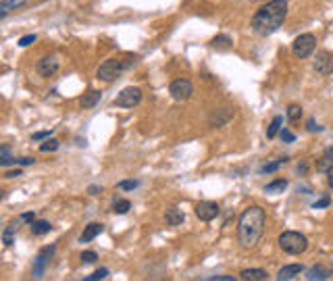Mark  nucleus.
<instances>
[{"instance_id": "nucleus-1", "label": "nucleus", "mask_w": 333, "mask_h": 281, "mask_svg": "<svg viewBox=\"0 0 333 281\" xmlns=\"http://www.w3.org/2000/svg\"><path fill=\"white\" fill-rule=\"evenodd\" d=\"M287 17V3L285 0H271L265 7H261L252 17V29L258 36L275 33Z\"/></svg>"}, {"instance_id": "nucleus-2", "label": "nucleus", "mask_w": 333, "mask_h": 281, "mask_svg": "<svg viewBox=\"0 0 333 281\" xmlns=\"http://www.w3.org/2000/svg\"><path fill=\"white\" fill-rule=\"evenodd\" d=\"M267 213L261 206H248L238 221V239L244 248H254L265 233Z\"/></svg>"}, {"instance_id": "nucleus-3", "label": "nucleus", "mask_w": 333, "mask_h": 281, "mask_svg": "<svg viewBox=\"0 0 333 281\" xmlns=\"http://www.w3.org/2000/svg\"><path fill=\"white\" fill-rule=\"evenodd\" d=\"M135 63H138V54H131V52H125L121 56H115V58H108V61H104L100 67H98L96 71V77L100 79V82H115L117 77H119L123 71L131 69Z\"/></svg>"}, {"instance_id": "nucleus-4", "label": "nucleus", "mask_w": 333, "mask_h": 281, "mask_svg": "<svg viewBox=\"0 0 333 281\" xmlns=\"http://www.w3.org/2000/svg\"><path fill=\"white\" fill-rule=\"evenodd\" d=\"M279 248L287 254H302L308 248V239L298 231H283L279 235Z\"/></svg>"}, {"instance_id": "nucleus-5", "label": "nucleus", "mask_w": 333, "mask_h": 281, "mask_svg": "<svg viewBox=\"0 0 333 281\" xmlns=\"http://www.w3.org/2000/svg\"><path fill=\"white\" fill-rule=\"evenodd\" d=\"M317 48V40L312 33H302L298 36L296 40H293V44H291V50L293 54H296L298 58H308L312 52H315Z\"/></svg>"}, {"instance_id": "nucleus-6", "label": "nucleus", "mask_w": 333, "mask_h": 281, "mask_svg": "<svg viewBox=\"0 0 333 281\" xmlns=\"http://www.w3.org/2000/svg\"><path fill=\"white\" fill-rule=\"evenodd\" d=\"M140 102H142V90L140 88H125L115 98V107H119V109H133Z\"/></svg>"}, {"instance_id": "nucleus-7", "label": "nucleus", "mask_w": 333, "mask_h": 281, "mask_svg": "<svg viewBox=\"0 0 333 281\" xmlns=\"http://www.w3.org/2000/svg\"><path fill=\"white\" fill-rule=\"evenodd\" d=\"M169 92H171L173 100L183 102V100H188L194 94V84L190 82V79H175V82L169 86Z\"/></svg>"}, {"instance_id": "nucleus-8", "label": "nucleus", "mask_w": 333, "mask_h": 281, "mask_svg": "<svg viewBox=\"0 0 333 281\" xmlns=\"http://www.w3.org/2000/svg\"><path fill=\"white\" fill-rule=\"evenodd\" d=\"M54 246H46V248H42L40 252H38V256H35V263H33V277L35 279H40L42 275H44V271H46V267H48V263H50V258H52V254H54Z\"/></svg>"}, {"instance_id": "nucleus-9", "label": "nucleus", "mask_w": 333, "mask_h": 281, "mask_svg": "<svg viewBox=\"0 0 333 281\" xmlns=\"http://www.w3.org/2000/svg\"><path fill=\"white\" fill-rule=\"evenodd\" d=\"M219 204L217 202H198L196 204V217L200 221H212L219 217Z\"/></svg>"}, {"instance_id": "nucleus-10", "label": "nucleus", "mask_w": 333, "mask_h": 281, "mask_svg": "<svg viewBox=\"0 0 333 281\" xmlns=\"http://www.w3.org/2000/svg\"><path fill=\"white\" fill-rule=\"evenodd\" d=\"M315 71L319 75H331L333 73V54L319 52L317 58H315Z\"/></svg>"}, {"instance_id": "nucleus-11", "label": "nucleus", "mask_w": 333, "mask_h": 281, "mask_svg": "<svg viewBox=\"0 0 333 281\" xmlns=\"http://www.w3.org/2000/svg\"><path fill=\"white\" fill-rule=\"evenodd\" d=\"M58 67H61V63H58L56 56H44L42 61L38 63V73L42 77H52V75H56Z\"/></svg>"}, {"instance_id": "nucleus-12", "label": "nucleus", "mask_w": 333, "mask_h": 281, "mask_svg": "<svg viewBox=\"0 0 333 281\" xmlns=\"http://www.w3.org/2000/svg\"><path fill=\"white\" fill-rule=\"evenodd\" d=\"M233 119V111L231 109H217V113L210 115V125L212 127H223Z\"/></svg>"}, {"instance_id": "nucleus-13", "label": "nucleus", "mask_w": 333, "mask_h": 281, "mask_svg": "<svg viewBox=\"0 0 333 281\" xmlns=\"http://www.w3.org/2000/svg\"><path fill=\"white\" fill-rule=\"evenodd\" d=\"M304 273V267L302 265H285L279 273H277V279L279 281H291V279H296L298 275Z\"/></svg>"}, {"instance_id": "nucleus-14", "label": "nucleus", "mask_w": 333, "mask_h": 281, "mask_svg": "<svg viewBox=\"0 0 333 281\" xmlns=\"http://www.w3.org/2000/svg\"><path fill=\"white\" fill-rule=\"evenodd\" d=\"M102 229H104L102 223H90V225L84 229V233H82V237H80V242H82V244L92 242V239H94L96 235H100V233H102Z\"/></svg>"}, {"instance_id": "nucleus-15", "label": "nucleus", "mask_w": 333, "mask_h": 281, "mask_svg": "<svg viewBox=\"0 0 333 281\" xmlns=\"http://www.w3.org/2000/svg\"><path fill=\"white\" fill-rule=\"evenodd\" d=\"M269 277V273L265 269H244L240 273V279L244 281H265Z\"/></svg>"}, {"instance_id": "nucleus-16", "label": "nucleus", "mask_w": 333, "mask_h": 281, "mask_svg": "<svg viewBox=\"0 0 333 281\" xmlns=\"http://www.w3.org/2000/svg\"><path fill=\"white\" fill-rule=\"evenodd\" d=\"M165 219H167V225H173V227H177V225H181L183 223V213L177 208V206H171V208H167V215H165Z\"/></svg>"}, {"instance_id": "nucleus-17", "label": "nucleus", "mask_w": 333, "mask_h": 281, "mask_svg": "<svg viewBox=\"0 0 333 281\" xmlns=\"http://www.w3.org/2000/svg\"><path fill=\"white\" fill-rule=\"evenodd\" d=\"M100 98H102V94L98 92V90L86 92V94L82 96V109H94L98 102H100Z\"/></svg>"}, {"instance_id": "nucleus-18", "label": "nucleus", "mask_w": 333, "mask_h": 281, "mask_svg": "<svg viewBox=\"0 0 333 281\" xmlns=\"http://www.w3.org/2000/svg\"><path fill=\"white\" fill-rule=\"evenodd\" d=\"M210 46H212V48H217V50H229V48L233 46V40H231L229 36L221 33V36H217V38H212Z\"/></svg>"}, {"instance_id": "nucleus-19", "label": "nucleus", "mask_w": 333, "mask_h": 281, "mask_svg": "<svg viewBox=\"0 0 333 281\" xmlns=\"http://www.w3.org/2000/svg\"><path fill=\"white\" fill-rule=\"evenodd\" d=\"M329 277H331V273L325 267H321V265L306 271V279H310V281H315V279H329Z\"/></svg>"}, {"instance_id": "nucleus-20", "label": "nucleus", "mask_w": 333, "mask_h": 281, "mask_svg": "<svg viewBox=\"0 0 333 281\" xmlns=\"http://www.w3.org/2000/svg\"><path fill=\"white\" fill-rule=\"evenodd\" d=\"M29 227H31L33 235H44V233L52 231V225L48 223V221H33V223H29Z\"/></svg>"}, {"instance_id": "nucleus-21", "label": "nucleus", "mask_w": 333, "mask_h": 281, "mask_svg": "<svg viewBox=\"0 0 333 281\" xmlns=\"http://www.w3.org/2000/svg\"><path fill=\"white\" fill-rule=\"evenodd\" d=\"M281 123H283V117H275V119L271 121V125H269V129H267V137H269V139H273V137L279 133Z\"/></svg>"}, {"instance_id": "nucleus-22", "label": "nucleus", "mask_w": 333, "mask_h": 281, "mask_svg": "<svg viewBox=\"0 0 333 281\" xmlns=\"http://www.w3.org/2000/svg\"><path fill=\"white\" fill-rule=\"evenodd\" d=\"M129 208H131L129 200H115V204H113V213L115 215H125Z\"/></svg>"}, {"instance_id": "nucleus-23", "label": "nucleus", "mask_w": 333, "mask_h": 281, "mask_svg": "<svg viewBox=\"0 0 333 281\" xmlns=\"http://www.w3.org/2000/svg\"><path fill=\"white\" fill-rule=\"evenodd\" d=\"M285 188H287V182H285V179H275V182H271L265 190L271 192V194H277V192H283Z\"/></svg>"}, {"instance_id": "nucleus-24", "label": "nucleus", "mask_w": 333, "mask_h": 281, "mask_svg": "<svg viewBox=\"0 0 333 281\" xmlns=\"http://www.w3.org/2000/svg\"><path fill=\"white\" fill-rule=\"evenodd\" d=\"M287 119L289 121H300L302 119V107L300 104H289L287 107Z\"/></svg>"}, {"instance_id": "nucleus-25", "label": "nucleus", "mask_w": 333, "mask_h": 281, "mask_svg": "<svg viewBox=\"0 0 333 281\" xmlns=\"http://www.w3.org/2000/svg\"><path fill=\"white\" fill-rule=\"evenodd\" d=\"M285 163H287V158L283 156V158L275 160V163H269V165H265V167H263L261 171H263V173H273V171H277V169H279L281 165H285Z\"/></svg>"}, {"instance_id": "nucleus-26", "label": "nucleus", "mask_w": 333, "mask_h": 281, "mask_svg": "<svg viewBox=\"0 0 333 281\" xmlns=\"http://www.w3.org/2000/svg\"><path fill=\"white\" fill-rule=\"evenodd\" d=\"M58 148V139L56 137H48L46 142L40 146V152H54Z\"/></svg>"}, {"instance_id": "nucleus-27", "label": "nucleus", "mask_w": 333, "mask_h": 281, "mask_svg": "<svg viewBox=\"0 0 333 281\" xmlns=\"http://www.w3.org/2000/svg\"><path fill=\"white\" fill-rule=\"evenodd\" d=\"M0 165L3 167H9V165H13V158H11V150H9V146H3L0 148Z\"/></svg>"}, {"instance_id": "nucleus-28", "label": "nucleus", "mask_w": 333, "mask_h": 281, "mask_svg": "<svg viewBox=\"0 0 333 281\" xmlns=\"http://www.w3.org/2000/svg\"><path fill=\"white\" fill-rule=\"evenodd\" d=\"M3 242H5V246H11L15 242V229L13 227H7L3 231Z\"/></svg>"}, {"instance_id": "nucleus-29", "label": "nucleus", "mask_w": 333, "mask_h": 281, "mask_svg": "<svg viewBox=\"0 0 333 281\" xmlns=\"http://www.w3.org/2000/svg\"><path fill=\"white\" fill-rule=\"evenodd\" d=\"M108 277V269H98L96 273H92V275H88L86 277V281H96V279H106Z\"/></svg>"}, {"instance_id": "nucleus-30", "label": "nucleus", "mask_w": 333, "mask_h": 281, "mask_svg": "<svg viewBox=\"0 0 333 281\" xmlns=\"http://www.w3.org/2000/svg\"><path fill=\"white\" fill-rule=\"evenodd\" d=\"M96 258H98V254L94 250H88V252L82 254V263L84 265H92V263H96Z\"/></svg>"}, {"instance_id": "nucleus-31", "label": "nucleus", "mask_w": 333, "mask_h": 281, "mask_svg": "<svg viewBox=\"0 0 333 281\" xmlns=\"http://www.w3.org/2000/svg\"><path fill=\"white\" fill-rule=\"evenodd\" d=\"M140 184L138 182H133V179H127V182H119V186H117V188H119V190H135V188H138Z\"/></svg>"}, {"instance_id": "nucleus-32", "label": "nucleus", "mask_w": 333, "mask_h": 281, "mask_svg": "<svg viewBox=\"0 0 333 281\" xmlns=\"http://www.w3.org/2000/svg\"><path fill=\"white\" fill-rule=\"evenodd\" d=\"M33 42H35V36H33V33H29V36H23L21 40H19V46L25 48V46H29V44H33Z\"/></svg>"}, {"instance_id": "nucleus-33", "label": "nucleus", "mask_w": 333, "mask_h": 281, "mask_svg": "<svg viewBox=\"0 0 333 281\" xmlns=\"http://www.w3.org/2000/svg\"><path fill=\"white\" fill-rule=\"evenodd\" d=\"M13 165H21V167H25V165H33V158H31V156H23V158H13Z\"/></svg>"}, {"instance_id": "nucleus-34", "label": "nucleus", "mask_w": 333, "mask_h": 281, "mask_svg": "<svg viewBox=\"0 0 333 281\" xmlns=\"http://www.w3.org/2000/svg\"><path fill=\"white\" fill-rule=\"evenodd\" d=\"M281 139H283V142H293V139H296V135H293L291 131H287V129H281Z\"/></svg>"}, {"instance_id": "nucleus-35", "label": "nucleus", "mask_w": 333, "mask_h": 281, "mask_svg": "<svg viewBox=\"0 0 333 281\" xmlns=\"http://www.w3.org/2000/svg\"><path fill=\"white\" fill-rule=\"evenodd\" d=\"M329 202H331L329 196H325V198H321V200H319V202L312 204V208H325V206H329Z\"/></svg>"}, {"instance_id": "nucleus-36", "label": "nucleus", "mask_w": 333, "mask_h": 281, "mask_svg": "<svg viewBox=\"0 0 333 281\" xmlns=\"http://www.w3.org/2000/svg\"><path fill=\"white\" fill-rule=\"evenodd\" d=\"M46 137H50V131H38V133L31 135L33 142H38V139H46Z\"/></svg>"}, {"instance_id": "nucleus-37", "label": "nucleus", "mask_w": 333, "mask_h": 281, "mask_svg": "<svg viewBox=\"0 0 333 281\" xmlns=\"http://www.w3.org/2000/svg\"><path fill=\"white\" fill-rule=\"evenodd\" d=\"M206 281H233V277H229V275H217V277H208Z\"/></svg>"}, {"instance_id": "nucleus-38", "label": "nucleus", "mask_w": 333, "mask_h": 281, "mask_svg": "<svg viewBox=\"0 0 333 281\" xmlns=\"http://www.w3.org/2000/svg\"><path fill=\"white\" fill-rule=\"evenodd\" d=\"M308 131H321V127L317 125L315 119H308Z\"/></svg>"}, {"instance_id": "nucleus-39", "label": "nucleus", "mask_w": 333, "mask_h": 281, "mask_svg": "<svg viewBox=\"0 0 333 281\" xmlns=\"http://www.w3.org/2000/svg\"><path fill=\"white\" fill-rule=\"evenodd\" d=\"M21 221H27V223H33V221H35V215H33V213H23V215H21Z\"/></svg>"}, {"instance_id": "nucleus-40", "label": "nucleus", "mask_w": 333, "mask_h": 281, "mask_svg": "<svg viewBox=\"0 0 333 281\" xmlns=\"http://www.w3.org/2000/svg\"><path fill=\"white\" fill-rule=\"evenodd\" d=\"M19 175H23V173H21V169H17V171H7V173H5V177H7V179H13V177H19Z\"/></svg>"}, {"instance_id": "nucleus-41", "label": "nucleus", "mask_w": 333, "mask_h": 281, "mask_svg": "<svg viewBox=\"0 0 333 281\" xmlns=\"http://www.w3.org/2000/svg\"><path fill=\"white\" fill-rule=\"evenodd\" d=\"M325 158H327V160H329V163L333 165V146H329V148L325 150Z\"/></svg>"}, {"instance_id": "nucleus-42", "label": "nucleus", "mask_w": 333, "mask_h": 281, "mask_svg": "<svg viewBox=\"0 0 333 281\" xmlns=\"http://www.w3.org/2000/svg\"><path fill=\"white\" fill-rule=\"evenodd\" d=\"M327 184H329V188L333 190V167L327 171Z\"/></svg>"}, {"instance_id": "nucleus-43", "label": "nucleus", "mask_w": 333, "mask_h": 281, "mask_svg": "<svg viewBox=\"0 0 333 281\" xmlns=\"http://www.w3.org/2000/svg\"><path fill=\"white\" fill-rule=\"evenodd\" d=\"M92 196H96V194H100L102 192V188H98V186H90V190H88Z\"/></svg>"}, {"instance_id": "nucleus-44", "label": "nucleus", "mask_w": 333, "mask_h": 281, "mask_svg": "<svg viewBox=\"0 0 333 281\" xmlns=\"http://www.w3.org/2000/svg\"><path fill=\"white\" fill-rule=\"evenodd\" d=\"M298 173H306V165H298Z\"/></svg>"}]
</instances>
